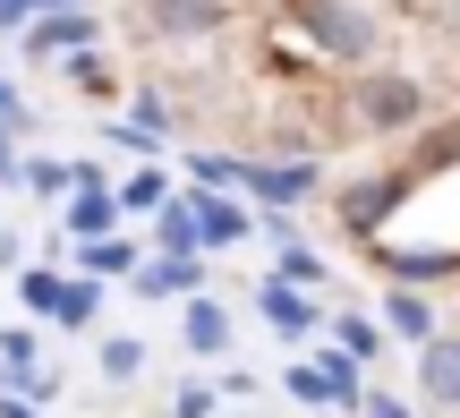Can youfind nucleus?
<instances>
[{
	"label": "nucleus",
	"mask_w": 460,
	"mask_h": 418,
	"mask_svg": "<svg viewBox=\"0 0 460 418\" xmlns=\"http://www.w3.org/2000/svg\"><path fill=\"white\" fill-rule=\"evenodd\" d=\"M60 325H85L94 316V282H60V307H51Z\"/></svg>",
	"instance_id": "nucleus-17"
},
{
	"label": "nucleus",
	"mask_w": 460,
	"mask_h": 418,
	"mask_svg": "<svg viewBox=\"0 0 460 418\" xmlns=\"http://www.w3.org/2000/svg\"><path fill=\"white\" fill-rule=\"evenodd\" d=\"M307 180H315V163L298 171V163H281V171H256V163H239V188H256L264 205H298L307 197Z\"/></svg>",
	"instance_id": "nucleus-5"
},
{
	"label": "nucleus",
	"mask_w": 460,
	"mask_h": 418,
	"mask_svg": "<svg viewBox=\"0 0 460 418\" xmlns=\"http://www.w3.org/2000/svg\"><path fill=\"white\" fill-rule=\"evenodd\" d=\"M367 418H410V410H401L393 393H376V402H367Z\"/></svg>",
	"instance_id": "nucleus-24"
},
{
	"label": "nucleus",
	"mask_w": 460,
	"mask_h": 418,
	"mask_svg": "<svg viewBox=\"0 0 460 418\" xmlns=\"http://www.w3.org/2000/svg\"><path fill=\"white\" fill-rule=\"evenodd\" d=\"M0 111H9V85H0Z\"/></svg>",
	"instance_id": "nucleus-26"
},
{
	"label": "nucleus",
	"mask_w": 460,
	"mask_h": 418,
	"mask_svg": "<svg viewBox=\"0 0 460 418\" xmlns=\"http://www.w3.org/2000/svg\"><path fill=\"white\" fill-rule=\"evenodd\" d=\"M137 368H146V342H128V334H111V342H102V376H119V385H128Z\"/></svg>",
	"instance_id": "nucleus-13"
},
{
	"label": "nucleus",
	"mask_w": 460,
	"mask_h": 418,
	"mask_svg": "<svg viewBox=\"0 0 460 418\" xmlns=\"http://www.w3.org/2000/svg\"><path fill=\"white\" fill-rule=\"evenodd\" d=\"M418 385H427V402L460 410V334H427V351H418Z\"/></svg>",
	"instance_id": "nucleus-2"
},
{
	"label": "nucleus",
	"mask_w": 460,
	"mask_h": 418,
	"mask_svg": "<svg viewBox=\"0 0 460 418\" xmlns=\"http://www.w3.org/2000/svg\"><path fill=\"white\" fill-rule=\"evenodd\" d=\"M264 316H273V325H281V334H307V325H315V307H307V299H298V290H290V282H273V290H264Z\"/></svg>",
	"instance_id": "nucleus-11"
},
{
	"label": "nucleus",
	"mask_w": 460,
	"mask_h": 418,
	"mask_svg": "<svg viewBox=\"0 0 460 418\" xmlns=\"http://www.w3.org/2000/svg\"><path fill=\"white\" fill-rule=\"evenodd\" d=\"M188 351H197V359H222V351H230V316H222L214 299L188 307Z\"/></svg>",
	"instance_id": "nucleus-8"
},
{
	"label": "nucleus",
	"mask_w": 460,
	"mask_h": 418,
	"mask_svg": "<svg viewBox=\"0 0 460 418\" xmlns=\"http://www.w3.org/2000/svg\"><path fill=\"white\" fill-rule=\"evenodd\" d=\"M180 418H214V393H205V385H188V393H180Z\"/></svg>",
	"instance_id": "nucleus-22"
},
{
	"label": "nucleus",
	"mask_w": 460,
	"mask_h": 418,
	"mask_svg": "<svg viewBox=\"0 0 460 418\" xmlns=\"http://www.w3.org/2000/svg\"><path fill=\"white\" fill-rule=\"evenodd\" d=\"M197 222H188V205H163V256H197Z\"/></svg>",
	"instance_id": "nucleus-12"
},
{
	"label": "nucleus",
	"mask_w": 460,
	"mask_h": 418,
	"mask_svg": "<svg viewBox=\"0 0 460 418\" xmlns=\"http://www.w3.org/2000/svg\"><path fill=\"white\" fill-rule=\"evenodd\" d=\"M34 17V0H0V26H26Z\"/></svg>",
	"instance_id": "nucleus-23"
},
{
	"label": "nucleus",
	"mask_w": 460,
	"mask_h": 418,
	"mask_svg": "<svg viewBox=\"0 0 460 418\" xmlns=\"http://www.w3.org/2000/svg\"><path fill=\"white\" fill-rule=\"evenodd\" d=\"M0 418H34V402H0Z\"/></svg>",
	"instance_id": "nucleus-25"
},
{
	"label": "nucleus",
	"mask_w": 460,
	"mask_h": 418,
	"mask_svg": "<svg viewBox=\"0 0 460 418\" xmlns=\"http://www.w3.org/2000/svg\"><path fill=\"white\" fill-rule=\"evenodd\" d=\"M119 205H163V180H154V171H137V180L119 188Z\"/></svg>",
	"instance_id": "nucleus-21"
},
{
	"label": "nucleus",
	"mask_w": 460,
	"mask_h": 418,
	"mask_svg": "<svg viewBox=\"0 0 460 418\" xmlns=\"http://www.w3.org/2000/svg\"><path fill=\"white\" fill-rule=\"evenodd\" d=\"M222 17H230L222 0H146V26L154 34H214Z\"/></svg>",
	"instance_id": "nucleus-3"
},
{
	"label": "nucleus",
	"mask_w": 460,
	"mask_h": 418,
	"mask_svg": "<svg viewBox=\"0 0 460 418\" xmlns=\"http://www.w3.org/2000/svg\"><path fill=\"white\" fill-rule=\"evenodd\" d=\"M85 34H94V9H60V17H43V26H26V43L34 51H77Z\"/></svg>",
	"instance_id": "nucleus-7"
},
{
	"label": "nucleus",
	"mask_w": 460,
	"mask_h": 418,
	"mask_svg": "<svg viewBox=\"0 0 460 418\" xmlns=\"http://www.w3.org/2000/svg\"><path fill=\"white\" fill-rule=\"evenodd\" d=\"M393 325H401V334H418V342H427V334H435V325H427V307H418V299H410V290H401V299H393Z\"/></svg>",
	"instance_id": "nucleus-19"
},
{
	"label": "nucleus",
	"mask_w": 460,
	"mask_h": 418,
	"mask_svg": "<svg viewBox=\"0 0 460 418\" xmlns=\"http://www.w3.org/2000/svg\"><path fill=\"white\" fill-rule=\"evenodd\" d=\"M0 368H9V376H34V334H26V325L0 334Z\"/></svg>",
	"instance_id": "nucleus-14"
},
{
	"label": "nucleus",
	"mask_w": 460,
	"mask_h": 418,
	"mask_svg": "<svg viewBox=\"0 0 460 418\" xmlns=\"http://www.w3.org/2000/svg\"><path fill=\"white\" fill-rule=\"evenodd\" d=\"M197 282H205V273H197V256H154L137 290H146V299H171V290H197Z\"/></svg>",
	"instance_id": "nucleus-10"
},
{
	"label": "nucleus",
	"mask_w": 460,
	"mask_h": 418,
	"mask_svg": "<svg viewBox=\"0 0 460 418\" xmlns=\"http://www.w3.org/2000/svg\"><path fill=\"white\" fill-rule=\"evenodd\" d=\"M376 351H384L376 325H367V316H341V359H376Z\"/></svg>",
	"instance_id": "nucleus-15"
},
{
	"label": "nucleus",
	"mask_w": 460,
	"mask_h": 418,
	"mask_svg": "<svg viewBox=\"0 0 460 418\" xmlns=\"http://www.w3.org/2000/svg\"><path fill=\"white\" fill-rule=\"evenodd\" d=\"M358 102H367V120L401 129V120L418 111V85H410V77H367V94H358Z\"/></svg>",
	"instance_id": "nucleus-6"
},
{
	"label": "nucleus",
	"mask_w": 460,
	"mask_h": 418,
	"mask_svg": "<svg viewBox=\"0 0 460 418\" xmlns=\"http://www.w3.org/2000/svg\"><path fill=\"white\" fill-rule=\"evenodd\" d=\"M17 299H26L34 316H51V307H60V273H26V282H17Z\"/></svg>",
	"instance_id": "nucleus-16"
},
{
	"label": "nucleus",
	"mask_w": 460,
	"mask_h": 418,
	"mask_svg": "<svg viewBox=\"0 0 460 418\" xmlns=\"http://www.w3.org/2000/svg\"><path fill=\"white\" fill-rule=\"evenodd\" d=\"M290 26L332 60H367V43H376V17L349 9V0H290Z\"/></svg>",
	"instance_id": "nucleus-1"
},
{
	"label": "nucleus",
	"mask_w": 460,
	"mask_h": 418,
	"mask_svg": "<svg viewBox=\"0 0 460 418\" xmlns=\"http://www.w3.org/2000/svg\"><path fill=\"white\" fill-rule=\"evenodd\" d=\"M85 265H94V273H128V265H137V256H128V248H119V239H94V248H85Z\"/></svg>",
	"instance_id": "nucleus-18"
},
{
	"label": "nucleus",
	"mask_w": 460,
	"mask_h": 418,
	"mask_svg": "<svg viewBox=\"0 0 460 418\" xmlns=\"http://www.w3.org/2000/svg\"><path fill=\"white\" fill-rule=\"evenodd\" d=\"M188 222H197V239H247V214L230 197H197V205H188Z\"/></svg>",
	"instance_id": "nucleus-9"
},
{
	"label": "nucleus",
	"mask_w": 460,
	"mask_h": 418,
	"mask_svg": "<svg viewBox=\"0 0 460 418\" xmlns=\"http://www.w3.org/2000/svg\"><path fill=\"white\" fill-rule=\"evenodd\" d=\"M315 273H324V265H315V256L290 239V248H281V282H315Z\"/></svg>",
	"instance_id": "nucleus-20"
},
{
	"label": "nucleus",
	"mask_w": 460,
	"mask_h": 418,
	"mask_svg": "<svg viewBox=\"0 0 460 418\" xmlns=\"http://www.w3.org/2000/svg\"><path fill=\"white\" fill-rule=\"evenodd\" d=\"M111 222H119V197L94 180V171H77V205H68V231H85V239H111Z\"/></svg>",
	"instance_id": "nucleus-4"
}]
</instances>
